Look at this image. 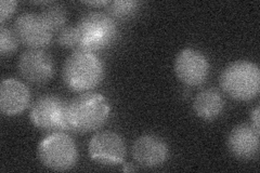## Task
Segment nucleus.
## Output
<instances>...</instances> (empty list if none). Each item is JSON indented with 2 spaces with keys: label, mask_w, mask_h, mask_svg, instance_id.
Masks as SVG:
<instances>
[{
  "label": "nucleus",
  "mask_w": 260,
  "mask_h": 173,
  "mask_svg": "<svg viewBox=\"0 0 260 173\" xmlns=\"http://www.w3.org/2000/svg\"><path fill=\"white\" fill-rule=\"evenodd\" d=\"M111 106L100 93L86 92L76 96L68 105L69 130L88 133L100 129L108 121Z\"/></svg>",
  "instance_id": "obj_1"
},
{
  "label": "nucleus",
  "mask_w": 260,
  "mask_h": 173,
  "mask_svg": "<svg viewBox=\"0 0 260 173\" xmlns=\"http://www.w3.org/2000/svg\"><path fill=\"white\" fill-rule=\"evenodd\" d=\"M63 80L74 92H88L100 84L104 77L102 61L92 52L74 51L64 63Z\"/></svg>",
  "instance_id": "obj_2"
},
{
  "label": "nucleus",
  "mask_w": 260,
  "mask_h": 173,
  "mask_svg": "<svg viewBox=\"0 0 260 173\" xmlns=\"http://www.w3.org/2000/svg\"><path fill=\"white\" fill-rule=\"evenodd\" d=\"M78 51L95 52L112 46L117 38V26L110 15L100 12L85 14L77 23Z\"/></svg>",
  "instance_id": "obj_3"
},
{
  "label": "nucleus",
  "mask_w": 260,
  "mask_h": 173,
  "mask_svg": "<svg viewBox=\"0 0 260 173\" xmlns=\"http://www.w3.org/2000/svg\"><path fill=\"white\" fill-rule=\"evenodd\" d=\"M220 86L223 91L237 101H251L260 91L258 65L248 61L233 62L222 71Z\"/></svg>",
  "instance_id": "obj_4"
},
{
  "label": "nucleus",
  "mask_w": 260,
  "mask_h": 173,
  "mask_svg": "<svg viewBox=\"0 0 260 173\" xmlns=\"http://www.w3.org/2000/svg\"><path fill=\"white\" fill-rule=\"evenodd\" d=\"M37 154L40 162L54 171L72 169L78 157L74 141L63 132H52L42 140Z\"/></svg>",
  "instance_id": "obj_5"
},
{
  "label": "nucleus",
  "mask_w": 260,
  "mask_h": 173,
  "mask_svg": "<svg viewBox=\"0 0 260 173\" xmlns=\"http://www.w3.org/2000/svg\"><path fill=\"white\" fill-rule=\"evenodd\" d=\"M68 105L55 95H44L32 104L29 118L36 128L47 132H61L69 130Z\"/></svg>",
  "instance_id": "obj_6"
},
{
  "label": "nucleus",
  "mask_w": 260,
  "mask_h": 173,
  "mask_svg": "<svg viewBox=\"0 0 260 173\" xmlns=\"http://www.w3.org/2000/svg\"><path fill=\"white\" fill-rule=\"evenodd\" d=\"M13 30L21 44L40 50L50 45L53 36V31L42 14L35 13L21 14L14 22Z\"/></svg>",
  "instance_id": "obj_7"
},
{
  "label": "nucleus",
  "mask_w": 260,
  "mask_h": 173,
  "mask_svg": "<svg viewBox=\"0 0 260 173\" xmlns=\"http://www.w3.org/2000/svg\"><path fill=\"white\" fill-rule=\"evenodd\" d=\"M89 156L93 161L108 166L123 163L126 157L124 139L113 131H102L92 136L88 146Z\"/></svg>",
  "instance_id": "obj_8"
},
{
  "label": "nucleus",
  "mask_w": 260,
  "mask_h": 173,
  "mask_svg": "<svg viewBox=\"0 0 260 173\" xmlns=\"http://www.w3.org/2000/svg\"><path fill=\"white\" fill-rule=\"evenodd\" d=\"M207 57L195 49H183L175 61V73L182 84L195 87L204 84L209 75Z\"/></svg>",
  "instance_id": "obj_9"
},
{
  "label": "nucleus",
  "mask_w": 260,
  "mask_h": 173,
  "mask_svg": "<svg viewBox=\"0 0 260 173\" xmlns=\"http://www.w3.org/2000/svg\"><path fill=\"white\" fill-rule=\"evenodd\" d=\"M18 68L21 75L35 85H43L54 75V61L40 49H29L20 56Z\"/></svg>",
  "instance_id": "obj_10"
},
{
  "label": "nucleus",
  "mask_w": 260,
  "mask_h": 173,
  "mask_svg": "<svg viewBox=\"0 0 260 173\" xmlns=\"http://www.w3.org/2000/svg\"><path fill=\"white\" fill-rule=\"evenodd\" d=\"M133 156L136 162L144 168H157L168 159L169 148L161 137L145 134L136 140Z\"/></svg>",
  "instance_id": "obj_11"
},
{
  "label": "nucleus",
  "mask_w": 260,
  "mask_h": 173,
  "mask_svg": "<svg viewBox=\"0 0 260 173\" xmlns=\"http://www.w3.org/2000/svg\"><path fill=\"white\" fill-rule=\"evenodd\" d=\"M29 89L16 79H5L0 87V111L6 116H18L27 109Z\"/></svg>",
  "instance_id": "obj_12"
},
{
  "label": "nucleus",
  "mask_w": 260,
  "mask_h": 173,
  "mask_svg": "<svg viewBox=\"0 0 260 173\" xmlns=\"http://www.w3.org/2000/svg\"><path fill=\"white\" fill-rule=\"evenodd\" d=\"M226 144L235 158L254 159L259 152V132L253 126L246 123L239 125L230 132Z\"/></svg>",
  "instance_id": "obj_13"
},
{
  "label": "nucleus",
  "mask_w": 260,
  "mask_h": 173,
  "mask_svg": "<svg viewBox=\"0 0 260 173\" xmlns=\"http://www.w3.org/2000/svg\"><path fill=\"white\" fill-rule=\"evenodd\" d=\"M224 109L222 95L216 89H206L195 97L193 110L197 116L203 120L211 121L218 118Z\"/></svg>",
  "instance_id": "obj_14"
},
{
  "label": "nucleus",
  "mask_w": 260,
  "mask_h": 173,
  "mask_svg": "<svg viewBox=\"0 0 260 173\" xmlns=\"http://www.w3.org/2000/svg\"><path fill=\"white\" fill-rule=\"evenodd\" d=\"M42 14L45 21L53 32H59L67 24V11L60 5L50 4L44 8Z\"/></svg>",
  "instance_id": "obj_15"
},
{
  "label": "nucleus",
  "mask_w": 260,
  "mask_h": 173,
  "mask_svg": "<svg viewBox=\"0 0 260 173\" xmlns=\"http://www.w3.org/2000/svg\"><path fill=\"white\" fill-rule=\"evenodd\" d=\"M108 12L111 18L128 19L133 16L139 9V3L134 0H118V2H110L107 6Z\"/></svg>",
  "instance_id": "obj_16"
},
{
  "label": "nucleus",
  "mask_w": 260,
  "mask_h": 173,
  "mask_svg": "<svg viewBox=\"0 0 260 173\" xmlns=\"http://www.w3.org/2000/svg\"><path fill=\"white\" fill-rule=\"evenodd\" d=\"M19 39L14 30L4 25L0 27V54L3 56H9L15 52L19 46Z\"/></svg>",
  "instance_id": "obj_17"
},
{
  "label": "nucleus",
  "mask_w": 260,
  "mask_h": 173,
  "mask_svg": "<svg viewBox=\"0 0 260 173\" xmlns=\"http://www.w3.org/2000/svg\"><path fill=\"white\" fill-rule=\"evenodd\" d=\"M58 43L67 49L78 51V38L75 26H65L58 32Z\"/></svg>",
  "instance_id": "obj_18"
},
{
  "label": "nucleus",
  "mask_w": 260,
  "mask_h": 173,
  "mask_svg": "<svg viewBox=\"0 0 260 173\" xmlns=\"http://www.w3.org/2000/svg\"><path fill=\"white\" fill-rule=\"evenodd\" d=\"M16 2L14 0H2L0 2V23L3 24L8 20L10 19L12 14L16 10Z\"/></svg>",
  "instance_id": "obj_19"
},
{
  "label": "nucleus",
  "mask_w": 260,
  "mask_h": 173,
  "mask_svg": "<svg viewBox=\"0 0 260 173\" xmlns=\"http://www.w3.org/2000/svg\"><path fill=\"white\" fill-rule=\"evenodd\" d=\"M260 109L259 106H257L256 109L251 112V115H250V119H251V126H253L258 132H259V123H260Z\"/></svg>",
  "instance_id": "obj_20"
},
{
  "label": "nucleus",
  "mask_w": 260,
  "mask_h": 173,
  "mask_svg": "<svg viewBox=\"0 0 260 173\" xmlns=\"http://www.w3.org/2000/svg\"><path fill=\"white\" fill-rule=\"evenodd\" d=\"M110 2H104V0H102V2H86L84 4L88 5V6H94V7H100V6H108Z\"/></svg>",
  "instance_id": "obj_21"
}]
</instances>
